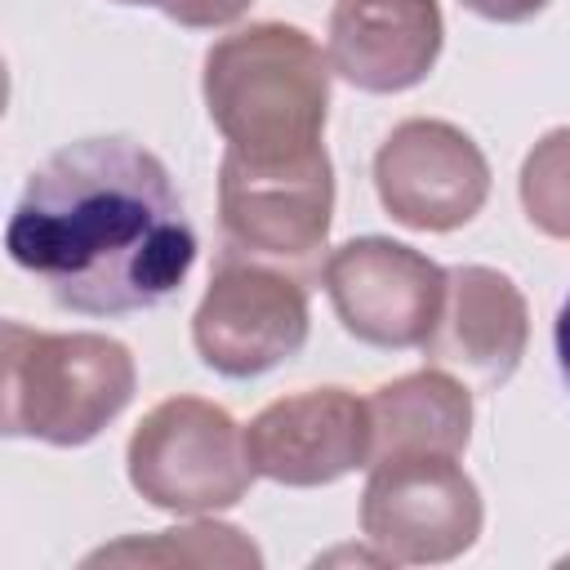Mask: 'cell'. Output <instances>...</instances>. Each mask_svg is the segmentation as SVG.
Wrapping results in <instances>:
<instances>
[{
	"label": "cell",
	"mask_w": 570,
	"mask_h": 570,
	"mask_svg": "<svg viewBox=\"0 0 570 570\" xmlns=\"http://www.w3.org/2000/svg\"><path fill=\"white\" fill-rule=\"evenodd\" d=\"M4 249L53 303L120 316L165 303L196 263V232L156 151L134 138H80L31 169Z\"/></svg>",
	"instance_id": "obj_1"
},
{
	"label": "cell",
	"mask_w": 570,
	"mask_h": 570,
	"mask_svg": "<svg viewBox=\"0 0 570 570\" xmlns=\"http://www.w3.org/2000/svg\"><path fill=\"white\" fill-rule=\"evenodd\" d=\"M330 53L289 22H254L205 53V107L227 151L298 160L321 151L330 116Z\"/></svg>",
	"instance_id": "obj_2"
},
{
	"label": "cell",
	"mask_w": 570,
	"mask_h": 570,
	"mask_svg": "<svg viewBox=\"0 0 570 570\" xmlns=\"http://www.w3.org/2000/svg\"><path fill=\"white\" fill-rule=\"evenodd\" d=\"M0 343V423L9 436L85 445L134 401L138 370L120 338L4 321Z\"/></svg>",
	"instance_id": "obj_3"
},
{
	"label": "cell",
	"mask_w": 570,
	"mask_h": 570,
	"mask_svg": "<svg viewBox=\"0 0 570 570\" xmlns=\"http://www.w3.org/2000/svg\"><path fill=\"white\" fill-rule=\"evenodd\" d=\"M129 485L165 512H218L245 499L258 476L236 419L205 396L151 405L125 450Z\"/></svg>",
	"instance_id": "obj_4"
},
{
	"label": "cell",
	"mask_w": 570,
	"mask_h": 570,
	"mask_svg": "<svg viewBox=\"0 0 570 570\" xmlns=\"http://www.w3.org/2000/svg\"><path fill=\"white\" fill-rule=\"evenodd\" d=\"M481 521V490L454 454H392L370 463L361 534L383 561H454L476 543Z\"/></svg>",
	"instance_id": "obj_5"
},
{
	"label": "cell",
	"mask_w": 570,
	"mask_h": 570,
	"mask_svg": "<svg viewBox=\"0 0 570 570\" xmlns=\"http://www.w3.org/2000/svg\"><path fill=\"white\" fill-rule=\"evenodd\" d=\"M312 330L307 289L289 267L227 249L191 316L200 361L223 379H254L298 356Z\"/></svg>",
	"instance_id": "obj_6"
},
{
	"label": "cell",
	"mask_w": 570,
	"mask_h": 570,
	"mask_svg": "<svg viewBox=\"0 0 570 570\" xmlns=\"http://www.w3.org/2000/svg\"><path fill=\"white\" fill-rule=\"evenodd\" d=\"M334 214V169L325 147L298 160H245L223 151L218 223L227 249L267 263H312Z\"/></svg>",
	"instance_id": "obj_7"
},
{
	"label": "cell",
	"mask_w": 570,
	"mask_h": 570,
	"mask_svg": "<svg viewBox=\"0 0 570 570\" xmlns=\"http://www.w3.org/2000/svg\"><path fill=\"white\" fill-rule=\"evenodd\" d=\"M325 294L343 330L370 347H423L441 321L450 272L428 254L387 240L356 236L325 258Z\"/></svg>",
	"instance_id": "obj_8"
},
{
	"label": "cell",
	"mask_w": 570,
	"mask_h": 570,
	"mask_svg": "<svg viewBox=\"0 0 570 570\" xmlns=\"http://www.w3.org/2000/svg\"><path fill=\"white\" fill-rule=\"evenodd\" d=\"M374 187L401 227L454 232L481 214L490 196V165L459 125L414 116L374 151Z\"/></svg>",
	"instance_id": "obj_9"
},
{
	"label": "cell",
	"mask_w": 570,
	"mask_h": 570,
	"mask_svg": "<svg viewBox=\"0 0 570 570\" xmlns=\"http://www.w3.org/2000/svg\"><path fill=\"white\" fill-rule=\"evenodd\" d=\"M245 450L254 472L276 485H330L356 468H370V401L352 396L347 387H307L294 396H276L249 419Z\"/></svg>",
	"instance_id": "obj_10"
},
{
	"label": "cell",
	"mask_w": 570,
	"mask_h": 570,
	"mask_svg": "<svg viewBox=\"0 0 570 570\" xmlns=\"http://www.w3.org/2000/svg\"><path fill=\"white\" fill-rule=\"evenodd\" d=\"M441 36L436 0H334L330 67L365 94H401L428 80Z\"/></svg>",
	"instance_id": "obj_11"
},
{
	"label": "cell",
	"mask_w": 570,
	"mask_h": 570,
	"mask_svg": "<svg viewBox=\"0 0 570 570\" xmlns=\"http://www.w3.org/2000/svg\"><path fill=\"white\" fill-rule=\"evenodd\" d=\"M530 343V312L512 276L499 267H454L445 285V307L423 343L436 365L463 370L485 387H499L517 374Z\"/></svg>",
	"instance_id": "obj_12"
},
{
	"label": "cell",
	"mask_w": 570,
	"mask_h": 570,
	"mask_svg": "<svg viewBox=\"0 0 570 570\" xmlns=\"http://www.w3.org/2000/svg\"><path fill=\"white\" fill-rule=\"evenodd\" d=\"M370 428L374 454H463L472 436V392L450 370H414L383 383L370 396Z\"/></svg>",
	"instance_id": "obj_13"
},
{
	"label": "cell",
	"mask_w": 570,
	"mask_h": 570,
	"mask_svg": "<svg viewBox=\"0 0 570 570\" xmlns=\"http://www.w3.org/2000/svg\"><path fill=\"white\" fill-rule=\"evenodd\" d=\"M107 561H156V566H258V548L236 530L218 521H196L178 530H160L156 539H125L116 548H102L89 557V566Z\"/></svg>",
	"instance_id": "obj_14"
},
{
	"label": "cell",
	"mask_w": 570,
	"mask_h": 570,
	"mask_svg": "<svg viewBox=\"0 0 570 570\" xmlns=\"http://www.w3.org/2000/svg\"><path fill=\"white\" fill-rule=\"evenodd\" d=\"M521 205L543 236L570 240V125L548 129L530 147L521 165Z\"/></svg>",
	"instance_id": "obj_15"
},
{
	"label": "cell",
	"mask_w": 570,
	"mask_h": 570,
	"mask_svg": "<svg viewBox=\"0 0 570 570\" xmlns=\"http://www.w3.org/2000/svg\"><path fill=\"white\" fill-rule=\"evenodd\" d=\"M254 0H160L156 9L174 18L178 27H227L236 22Z\"/></svg>",
	"instance_id": "obj_16"
},
{
	"label": "cell",
	"mask_w": 570,
	"mask_h": 570,
	"mask_svg": "<svg viewBox=\"0 0 570 570\" xmlns=\"http://www.w3.org/2000/svg\"><path fill=\"white\" fill-rule=\"evenodd\" d=\"M463 4L490 22H525L548 9V0H463Z\"/></svg>",
	"instance_id": "obj_17"
},
{
	"label": "cell",
	"mask_w": 570,
	"mask_h": 570,
	"mask_svg": "<svg viewBox=\"0 0 570 570\" xmlns=\"http://www.w3.org/2000/svg\"><path fill=\"white\" fill-rule=\"evenodd\" d=\"M552 347H557V365H561V379L570 387V294L557 312V325H552Z\"/></svg>",
	"instance_id": "obj_18"
},
{
	"label": "cell",
	"mask_w": 570,
	"mask_h": 570,
	"mask_svg": "<svg viewBox=\"0 0 570 570\" xmlns=\"http://www.w3.org/2000/svg\"><path fill=\"white\" fill-rule=\"evenodd\" d=\"M120 4H160V0H120Z\"/></svg>",
	"instance_id": "obj_19"
}]
</instances>
